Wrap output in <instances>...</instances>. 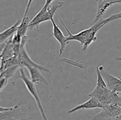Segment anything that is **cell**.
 Segmentation results:
<instances>
[{
    "mask_svg": "<svg viewBox=\"0 0 121 120\" xmlns=\"http://www.w3.org/2000/svg\"><path fill=\"white\" fill-rule=\"evenodd\" d=\"M57 17L59 18V20L62 24L63 26L68 33L69 35L67 36V41L69 42L72 41H76L79 42L83 45V51H85L87 49L89 46L92 42H95L96 41L97 39H98L96 37V34L99 31V29H101L106 24L109 23L108 18L104 19L101 18L99 21H97L96 22L93 24V25L90 28L85 29L83 31H82L79 32L76 34H73L70 32V31L69 30V29L66 27L63 21H62V20H61V18L58 15Z\"/></svg>",
    "mask_w": 121,
    "mask_h": 120,
    "instance_id": "obj_1",
    "label": "cell"
},
{
    "mask_svg": "<svg viewBox=\"0 0 121 120\" xmlns=\"http://www.w3.org/2000/svg\"><path fill=\"white\" fill-rule=\"evenodd\" d=\"M96 86L93 91L89 94V96L95 98L100 101L114 102L117 96L118 95V92L111 90L109 88L98 67H96Z\"/></svg>",
    "mask_w": 121,
    "mask_h": 120,
    "instance_id": "obj_2",
    "label": "cell"
},
{
    "mask_svg": "<svg viewBox=\"0 0 121 120\" xmlns=\"http://www.w3.org/2000/svg\"><path fill=\"white\" fill-rule=\"evenodd\" d=\"M63 5V2H57L53 3L52 6H49L48 8L43 7L41 10L30 21L29 27L30 29H32L33 28H35L37 30L39 31V26L40 24L53 20L54 15L57 14V10L62 7Z\"/></svg>",
    "mask_w": 121,
    "mask_h": 120,
    "instance_id": "obj_3",
    "label": "cell"
},
{
    "mask_svg": "<svg viewBox=\"0 0 121 120\" xmlns=\"http://www.w3.org/2000/svg\"><path fill=\"white\" fill-rule=\"evenodd\" d=\"M19 71H20V79L24 83L28 91L29 92L30 94H31V95L33 96V98L35 100V103H36L37 106L38 108H39V110L40 111V113L41 114V116L42 117L43 120H48V119H47V116L46 115V114H45L44 110L42 104H41V101H40V98H39V94H38L37 91L36 87H35V84L31 81L30 79H29L27 77V75L25 73L23 68H19Z\"/></svg>",
    "mask_w": 121,
    "mask_h": 120,
    "instance_id": "obj_4",
    "label": "cell"
},
{
    "mask_svg": "<svg viewBox=\"0 0 121 120\" xmlns=\"http://www.w3.org/2000/svg\"><path fill=\"white\" fill-rule=\"evenodd\" d=\"M28 40V37L27 35L24 36L22 38V42H21V47L20 52L18 55H17L19 65L20 67H36L39 68L41 71H45L48 72L49 70L46 68L45 67L41 65L38 64L37 63H35L34 61H33L31 58L30 57L29 55L27 53V50L26 48V44Z\"/></svg>",
    "mask_w": 121,
    "mask_h": 120,
    "instance_id": "obj_5",
    "label": "cell"
},
{
    "mask_svg": "<svg viewBox=\"0 0 121 120\" xmlns=\"http://www.w3.org/2000/svg\"><path fill=\"white\" fill-rule=\"evenodd\" d=\"M102 111L93 116L94 120H104L117 116L121 113V107L112 101H101Z\"/></svg>",
    "mask_w": 121,
    "mask_h": 120,
    "instance_id": "obj_6",
    "label": "cell"
},
{
    "mask_svg": "<svg viewBox=\"0 0 121 120\" xmlns=\"http://www.w3.org/2000/svg\"><path fill=\"white\" fill-rule=\"evenodd\" d=\"M98 68L109 88L117 92H121V77L117 78L111 75L105 70L103 66H99Z\"/></svg>",
    "mask_w": 121,
    "mask_h": 120,
    "instance_id": "obj_7",
    "label": "cell"
},
{
    "mask_svg": "<svg viewBox=\"0 0 121 120\" xmlns=\"http://www.w3.org/2000/svg\"><path fill=\"white\" fill-rule=\"evenodd\" d=\"M53 25V31L52 34L54 38L60 44V49H59V55L61 56L65 51L66 47L68 44L69 42L67 40V36H65L62 31L60 29L59 27L56 25L54 19L51 21Z\"/></svg>",
    "mask_w": 121,
    "mask_h": 120,
    "instance_id": "obj_8",
    "label": "cell"
},
{
    "mask_svg": "<svg viewBox=\"0 0 121 120\" xmlns=\"http://www.w3.org/2000/svg\"><path fill=\"white\" fill-rule=\"evenodd\" d=\"M102 102L99 100L93 97H91V99L87 100V101L85 102L84 103L81 104L74 108L70 109L67 113L69 114H72L76 111L79 110H84V109H94V108H102Z\"/></svg>",
    "mask_w": 121,
    "mask_h": 120,
    "instance_id": "obj_9",
    "label": "cell"
},
{
    "mask_svg": "<svg viewBox=\"0 0 121 120\" xmlns=\"http://www.w3.org/2000/svg\"><path fill=\"white\" fill-rule=\"evenodd\" d=\"M27 69L29 72L30 80L34 84H39L40 83H43L44 84H48L47 80L45 79L43 75L41 74V71L36 67H27Z\"/></svg>",
    "mask_w": 121,
    "mask_h": 120,
    "instance_id": "obj_10",
    "label": "cell"
},
{
    "mask_svg": "<svg viewBox=\"0 0 121 120\" xmlns=\"http://www.w3.org/2000/svg\"><path fill=\"white\" fill-rule=\"evenodd\" d=\"M21 20H18L13 26L8 28V29L5 30L4 31L0 33V44L8 41L14 35V33L16 32L18 26L20 24V22H21Z\"/></svg>",
    "mask_w": 121,
    "mask_h": 120,
    "instance_id": "obj_11",
    "label": "cell"
},
{
    "mask_svg": "<svg viewBox=\"0 0 121 120\" xmlns=\"http://www.w3.org/2000/svg\"><path fill=\"white\" fill-rule=\"evenodd\" d=\"M113 4L112 2H105V1H102V2H98V9H97V12L96 14V16L94 19L93 23H95L97 21H99L100 19L102 18L103 15H104L106 11L108 10L109 7L113 5Z\"/></svg>",
    "mask_w": 121,
    "mask_h": 120,
    "instance_id": "obj_12",
    "label": "cell"
},
{
    "mask_svg": "<svg viewBox=\"0 0 121 120\" xmlns=\"http://www.w3.org/2000/svg\"><path fill=\"white\" fill-rule=\"evenodd\" d=\"M30 21L29 20V18L27 16H23L22 19L21 20L20 24L18 26L15 32L20 35L22 38L27 35V31L29 27Z\"/></svg>",
    "mask_w": 121,
    "mask_h": 120,
    "instance_id": "obj_13",
    "label": "cell"
},
{
    "mask_svg": "<svg viewBox=\"0 0 121 120\" xmlns=\"http://www.w3.org/2000/svg\"><path fill=\"white\" fill-rule=\"evenodd\" d=\"M109 18V20L110 22H112V21H115V20H117L118 19L121 18V14H119V13H117V14H113V15L110 16Z\"/></svg>",
    "mask_w": 121,
    "mask_h": 120,
    "instance_id": "obj_14",
    "label": "cell"
},
{
    "mask_svg": "<svg viewBox=\"0 0 121 120\" xmlns=\"http://www.w3.org/2000/svg\"><path fill=\"white\" fill-rule=\"evenodd\" d=\"M33 1H34V0H28V3H27V7H26V11H25L24 14V16H27V14H28V11H29L30 7L31 5L32 2H33Z\"/></svg>",
    "mask_w": 121,
    "mask_h": 120,
    "instance_id": "obj_15",
    "label": "cell"
},
{
    "mask_svg": "<svg viewBox=\"0 0 121 120\" xmlns=\"http://www.w3.org/2000/svg\"><path fill=\"white\" fill-rule=\"evenodd\" d=\"M102 1H105V2H112L113 4L117 3H121V0H97V2H102Z\"/></svg>",
    "mask_w": 121,
    "mask_h": 120,
    "instance_id": "obj_16",
    "label": "cell"
},
{
    "mask_svg": "<svg viewBox=\"0 0 121 120\" xmlns=\"http://www.w3.org/2000/svg\"><path fill=\"white\" fill-rule=\"evenodd\" d=\"M114 102H116L118 105H119L120 107H121V96L118 95V96H117V98H116Z\"/></svg>",
    "mask_w": 121,
    "mask_h": 120,
    "instance_id": "obj_17",
    "label": "cell"
},
{
    "mask_svg": "<svg viewBox=\"0 0 121 120\" xmlns=\"http://www.w3.org/2000/svg\"><path fill=\"white\" fill-rule=\"evenodd\" d=\"M121 120V113L118 115H117V116H114V117L111 118L105 119V120Z\"/></svg>",
    "mask_w": 121,
    "mask_h": 120,
    "instance_id": "obj_18",
    "label": "cell"
},
{
    "mask_svg": "<svg viewBox=\"0 0 121 120\" xmlns=\"http://www.w3.org/2000/svg\"><path fill=\"white\" fill-rule=\"evenodd\" d=\"M54 1V0H46V2H45L44 7H45V8H48V7L51 4H52Z\"/></svg>",
    "mask_w": 121,
    "mask_h": 120,
    "instance_id": "obj_19",
    "label": "cell"
},
{
    "mask_svg": "<svg viewBox=\"0 0 121 120\" xmlns=\"http://www.w3.org/2000/svg\"><path fill=\"white\" fill-rule=\"evenodd\" d=\"M115 60H117V61H121V57H117L115 58Z\"/></svg>",
    "mask_w": 121,
    "mask_h": 120,
    "instance_id": "obj_20",
    "label": "cell"
},
{
    "mask_svg": "<svg viewBox=\"0 0 121 120\" xmlns=\"http://www.w3.org/2000/svg\"><path fill=\"white\" fill-rule=\"evenodd\" d=\"M117 48H118L119 49H120V50H121V45L117 46Z\"/></svg>",
    "mask_w": 121,
    "mask_h": 120,
    "instance_id": "obj_21",
    "label": "cell"
},
{
    "mask_svg": "<svg viewBox=\"0 0 121 120\" xmlns=\"http://www.w3.org/2000/svg\"><path fill=\"white\" fill-rule=\"evenodd\" d=\"M13 120H17V119H14Z\"/></svg>",
    "mask_w": 121,
    "mask_h": 120,
    "instance_id": "obj_22",
    "label": "cell"
},
{
    "mask_svg": "<svg viewBox=\"0 0 121 120\" xmlns=\"http://www.w3.org/2000/svg\"><path fill=\"white\" fill-rule=\"evenodd\" d=\"M120 4H121V3ZM119 14H121V11L120 12H119Z\"/></svg>",
    "mask_w": 121,
    "mask_h": 120,
    "instance_id": "obj_23",
    "label": "cell"
}]
</instances>
